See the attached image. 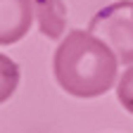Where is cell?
I'll use <instances>...</instances> for the list:
<instances>
[{"mask_svg": "<svg viewBox=\"0 0 133 133\" xmlns=\"http://www.w3.org/2000/svg\"><path fill=\"white\" fill-rule=\"evenodd\" d=\"M119 57L90 31H69L52 57L57 86L71 97L93 100L105 95L116 81Z\"/></svg>", "mask_w": 133, "mask_h": 133, "instance_id": "cell-1", "label": "cell"}, {"mask_svg": "<svg viewBox=\"0 0 133 133\" xmlns=\"http://www.w3.org/2000/svg\"><path fill=\"white\" fill-rule=\"evenodd\" d=\"M36 0H0V43H19L33 22Z\"/></svg>", "mask_w": 133, "mask_h": 133, "instance_id": "cell-3", "label": "cell"}, {"mask_svg": "<svg viewBox=\"0 0 133 133\" xmlns=\"http://www.w3.org/2000/svg\"><path fill=\"white\" fill-rule=\"evenodd\" d=\"M36 19L38 29L48 38H62L66 26V5L64 0H36Z\"/></svg>", "mask_w": 133, "mask_h": 133, "instance_id": "cell-4", "label": "cell"}, {"mask_svg": "<svg viewBox=\"0 0 133 133\" xmlns=\"http://www.w3.org/2000/svg\"><path fill=\"white\" fill-rule=\"evenodd\" d=\"M116 100L128 114H133V64L116 81Z\"/></svg>", "mask_w": 133, "mask_h": 133, "instance_id": "cell-5", "label": "cell"}, {"mask_svg": "<svg viewBox=\"0 0 133 133\" xmlns=\"http://www.w3.org/2000/svg\"><path fill=\"white\" fill-rule=\"evenodd\" d=\"M88 31L107 43L121 64H133V0L102 7L90 19Z\"/></svg>", "mask_w": 133, "mask_h": 133, "instance_id": "cell-2", "label": "cell"}]
</instances>
